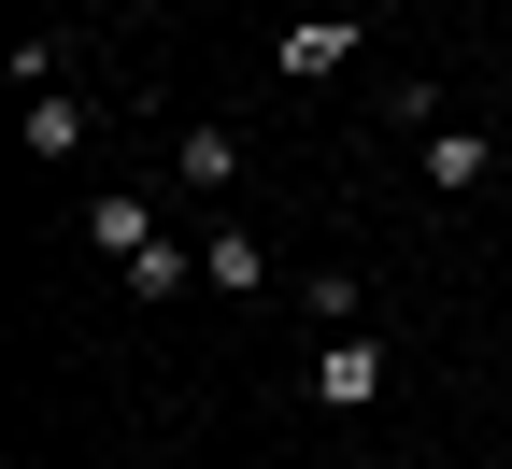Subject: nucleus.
<instances>
[{"label":"nucleus","instance_id":"f257e3e1","mask_svg":"<svg viewBox=\"0 0 512 469\" xmlns=\"http://www.w3.org/2000/svg\"><path fill=\"white\" fill-rule=\"evenodd\" d=\"M370 398H384V342H370V327H342V342L313 356V413H370Z\"/></svg>","mask_w":512,"mask_h":469},{"label":"nucleus","instance_id":"f03ea898","mask_svg":"<svg viewBox=\"0 0 512 469\" xmlns=\"http://www.w3.org/2000/svg\"><path fill=\"white\" fill-rule=\"evenodd\" d=\"M413 171H427V199H484L498 143H484V128H427V143H413Z\"/></svg>","mask_w":512,"mask_h":469},{"label":"nucleus","instance_id":"7ed1b4c3","mask_svg":"<svg viewBox=\"0 0 512 469\" xmlns=\"http://www.w3.org/2000/svg\"><path fill=\"white\" fill-rule=\"evenodd\" d=\"M200 285H214V299H256V285H271L256 228H200Z\"/></svg>","mask_w":512,"mask_h":469},{"label":"nucleus","instance_id":"20e7f679","mask_svg":"<svg viewBox=\"0 0 512 469\" xmlns=\"http://www.w3.org/2000/svg\"><path fill=\"white\" fill-rule=\"evenodd\" d=\"M342 57H356V15H299V29H285V72H299V86H328Z\"/></svg>","mask_w":512,"mask_h":469},{"label":"nucleus","instance_id":"39448f33","mask_svg":"<svg viewBox=\"0 0 512 469\" xmlns=\"http://www.w3.org/2000/svg\"><path fill=\"white\" fill-rule=\"evenodd\" d=\"M86 242L114 256V271H128V256H143V242H171V228L143 214V199H86Z\"/></svg>","mask_w":512,"mask_h":469},{"label":"nucleus","instance_id":"423d86ee","mask_svg":"<svg viewBox=\"0 0 512 469\" xmlns=\"http://www.w3.org/2000/svg\"><path fill=\"white\" fill-rule=\"evenodd\" d=\"M171 171L200 185V199H228V185H242V143H228V128H185V143H171Z\"/></svg>","mask_w":512,"mask_h":469},{"label":"nucleus","instance_id":"0eeeda50","mask_svg":"<svg viewBox=\"0 0 512 469\" xmlns=\"http://www.w3.org/2000/svg\"><path fill=\"white\" fill-rule=\"evenodd\" d=\"M29 157H86V100H72V86L29 100Z\"/></svg>","mask_w":512,"mask_h":469},{"label":"nucleus","instance_id":"6e6552de","mask_svg":"<svg viewBox=\"0 0 512 469\" xmlns=\"http://www.w3.org/2000/svg\"><path fill=\"white\" fill-rule=\"evenodd\" d=\"M299 15H356V0H299Z\"/></svg>","mask_w":512,"mask_h":469}]
</instances>
